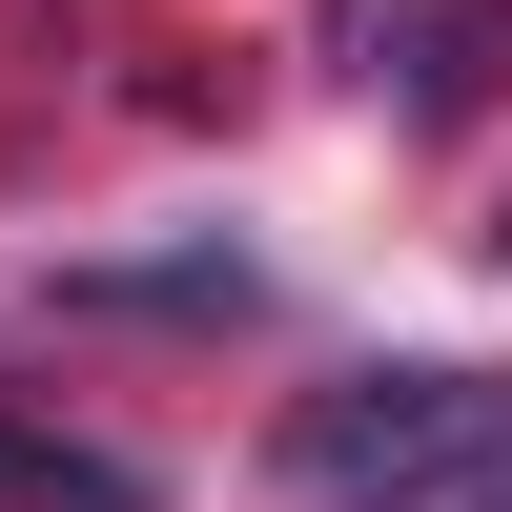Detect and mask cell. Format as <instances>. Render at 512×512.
<instances>
[{
	"label": "cell",
	"instance_id": "1",
	"mask_svg": "<svg viewBox=\"0 0 512 512\" xmlns=\"http://www.w3.org/2000/svg\"><path fill=\"white\" fill-rule=\"evenodd\" d=\"M287 512H512V369H328L308 410H287Z\"/></svg>",
	"mask_w": 512,
	"mask_h": 512
},
{
	"label": "cell",
	"instance_id": "2",
	"mask_svg": "<svg viewBox=\"0 0 512 512\" xmlns=\"http://www.w3.org/2000/svg\"><path fill=\"white\" fill-rule=\"evenodd\" d=\"M0 512H144V472H123V451H82L62 410L0 390Z\"/></svg>",
	"mask_w": 512,
	"mask_h": 512
}]
</instances>
